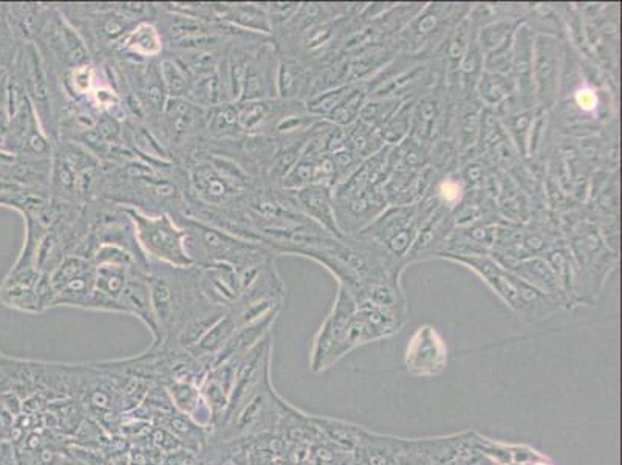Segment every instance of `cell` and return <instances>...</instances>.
<instances>
[{
	"instance_id": "cell-5",
	"label": "cell",
	"mask_w": 622,
	"mask_h": 465,
	"mask_svg": "<svg viewBox=\"0 0 622 465\" xmlns=\"http://www.w3.org/2000/svg\"><path fill=\"white\" fill-rule=\"evenodd\" d=\"M136 242L149 262L170 265V267H191L194 265L187 249V233L169 213H143L129 208Z\"/></svg>"
},
{
	"instance_id": "cell-6",
	"label": "cell",
	"mask_w": 622,
	"mask_h": 465,
	"mask_svg": "<svg viewBox=\"0 0 622 465\" xmlns=\"http://www.w3.org/2000/svg\"><path fill=\"white\" fill-rule=\"evenodd\" d=\"M43 236L25 231L24 246L9 275L0 284V302L7 308L25 313H43L39 287L44 273L38 269L36 252Z\"/></svg>"
},
{
	"instance_id": "cell-4",
	"label": "cell",
	"mask_w": 622,
	"mask_h": 465,
	"mask_svg": "<svg viewBox=\"0 0 622 465\" xmlns=\"http://www.w3.org/2000/svg\"><path fill=\"white\" fill-rule=\"evenodd\" d=\"M53 147V142L44 131L24 88L10 76L7 84V131L2 150L20 157L44 160L51 158Z\"/></svg>"
},
{
	"instance_id": "cell-24",
	"label": "cell",
	"mask_w": 622,
	"mask_h": 465,
	"mask_svg": "<svg viewBox=\"0 0 622 465\" xmlns=\"http://www.w3.org/2000/svg\"><path fill=\"white\" fill-rule=\"evenodd\" d=\"M227 465H232V464H227Z\"/></svg>"
},
{
	"instance_id": "cell-18",
	"label": "cell",
	"mask_w": 622,
	"mask_h": 465,
	"mask_svg": "<svg viewBox=\"0 0 622 465\" xmlns=\"http://www.w3.org/2000/svg\"><path fill=\"white\" fill-rule=\"evenodd\" d=\"M21 43L11 25L7 3H0V68L10 72Z\"/></svg>"
},
{
	"instance_id": "cell-12",
	"label": "cell",
	"mask_w": 622,
	"mask_h": 465,
	"mask_svg": "<svg viewBox=\"0 0 622 465\" xmlns=\"http://www.w3.org/2000/svg\"><path fill=\"white\" fill-rule=\"evenodd\" d=\"M562 49L561 40L550 35H540L533 44V83L540 105L550 109L557 103L559 80H561Z\"/></svg>"
},
{
	"instance_id": "cell-13",
	"label": "cell",
	"mask_w": 622,
	"mask_h": 465,
	"mask_svg": "<svg viewBox=\"0 0 622 465\" xmlns=\"http://www.w3.org/2000/svg\"><path fill=\"white\" fill-rule=\"evenodd\" d=\"M292 201L299 212L310 219L311 223L328 233L332 238H344L338 223H336L335 205H333V191L331 184L311 183L299 190L290 191Z\"/></svg>"
},
{
	"instance_id": "cell-2",
	"label": "cell",
	"mask_w": 622,
	"mask_h": 465,
	"mask_svg": "<svg viewBox=\"0 0 622 465\" xmlns=\"http://www.w3.org/2000/svg\"><path fill=\"white\" fill-rule=\"evenodd\" d=\"M439 258L460 262L480 276L481 282L488 284L491 290L505 302L506 308L516 313L518 320L527 323L550 319L564 306L548 297L547 294L536 289L531 284L524 282L516 273L502 267L499 262L479 254L439 253Z\"/></svg>"
},
{
	"instance_id": "cell-11",
	"label": "cell",
	"mask_w": 622,
	"mask_h": 465,
	"mask_svg": "<svg viewBox=\"0 0 622 465\" xmlns=\"http://www.w3.org/2000/svg\"><path fill=\"white\" fill-rule=\"evenodd\" d=\"M51 287L55 291L53 308L87 309L95 286V265L83 257H67L51 272Z\"/></svg>"
},
{
	"instance_id": "cell-3",
	"label": "cell",
	"mask_w": 622,
	"mask_h": 465,
	"mask_svg": "<svg viewBox=\"0 0 622 465\" xmlns=\"http://www.w3.org/2000/svg\"><path fill=\"white\" fill-rule=\"evenodd\" d=\"M174 217L187 233L188 253L198 267L228 265L237 272H242L274 260L272 250L264 246L246 241L239 236L184 214H177Z\"/></svg>"
},
{
	"instance_id": "cell-8",
	"label": "cell",
	"mask_w": 622,
	"mask_h": 465,
	"mask_svg": "<svg viewBox=\"0 0 622 465\" xmlns=\"http://www.w3.org/2000/svg\"><path fill=\"white\" fill-rule=\"evenodd\" d=\"M283 408L284 402L274 394L270 374H266L237 408L235 416L224 427L217 428V433L225 441L264 434L277 426Z\"/></svg>"
},
{
	"instance_id": "cell-14",
	"label": "cell",
	"mask_w": 622,
	"mask_h": 465,
	"mask_svg": "<svg viewBox=\"0 0 622 465\" xmlns=\"http://www.w3.org/2000/svg\"><path fill=\"white\" fill-rule=\"evenodd\" d=\"M166 51L165 39L155 22H139L115 47L113 55L139 59V61H155Z\"/></svg>"
},
{
	"instance_id": "cell-19",
	"label": "cell",
	"mask_w": 622,
	"mask_h": 465,
	"mask_svg": "<svg viewBox=\"0 0 622 465\" xmlns=\"http://www.w3.org/2000/svg\"><path fill=\"white\" fill-rule=\"evenodd\" d=\"M364 97V88H351L350 94L339 103L336 109L332 110L331 116L327 117L328 120L340 124V127L350 124L357 118L359 110H361Z\"/></svg>"
},
{
	"instance_id": "cell-22",
	"label": "cell",
	"mask_w": 622,
	"mask_h": 465,
	"mask_svg": "<svg viewBox=\"0 0 622 465\" xmlns=\"http://www.w3.org/2000/svg\"><path fill=\"white\" fill-rule=\"evenodd\" d=\"M575 103L583 112H595L596 107H598V94L594 87L581 86L575 92Z\"/></svg>"
},
{
	"instance_id": "cell-21",
	"label": "cell",
	"mask_w": 622,
	"mask_h": 465,
	"mask_svg": "<svg viewBox=\"0 0 622 465\" xmlns=\"http://www.w3.org/2000/svg\"><path fill=\"white\" fill-rule=\"evenodd\" d=\"M265 9L266 16H268L270 27H272V36L274 33L283 29L298 13L301 3H262Z\"/></svg>"
},
{
	"instance_id": "cell-10",
	"label": "cell",
	"mask_w": 622,
	"mask_h": 465,
	"mask_svg": "<svg viewBox=\"0 0 622 465\" xmlns=\"http://www.w3.org/2000/svg\"><path fill=\"white\" fill-rule=\"evenodd\" d=\"M447 360L450 349L436 327L423 324L414 332L405 353V367L412 378H440L446 371Z\"/></svg>"
},
{
	"instance_id": "cell-1",
	"label": "cell",
	"mask_w": 622,
	"mask_h": 465,
	"mask_svg": "<svg viewBox=\"0 0 622 465\" xmlns=\"http://www.w3.org/2000/svg\"><path fill=\"white\" fill-rule=\"evenodd\" d=\"M149 289L157 338L152 346H170L189 321L210 305L200 286L198 265L170 267L149 262Z\"/></svg>"
},
{
	"instance_id": "cell-16",
	"label": "cell",
	"mask_w": 622,
	"mask_h": 465,
	"mask_svg": "<svg viewBox=\"0 0 622 465\" xmlns=\"http://www.w3.org/2000/svg\"><path fill=\"white\" fill-rule=\"evenodd\" d=\"M514 70L517 73L518 91L522 88L524 102L527 103L528 97L533 99V38L527 27L517 29L516 49H514Z\"/></svg>"
},
{
	"instance_id": "cell-15",
	"label": "cell",
	"mask_w": 622,
	"mask_h": 465,
	"mask_svg": "<svg viewBox=\"0 0 622 465\" xmlns=\"http://www.w3.org/2000/svg\"><path fill=\"white\" fill-rule=\"evenodd\" d=\"M313 84L309 65L299 59L280 55L276 76L277 98L306 103L313 95Z\"/></svg>"
},
{
	"instance_id": "cell-9",
	"label": "cell",
	"mask_w": 622,
	"mask_h": 465,
	"mask_svg": "<svg viewBox=\"0 0 622 465\" xmlns=\"http://www.w3.org/2000/svg\"><path fill=\"white\" fill-rule=\"evenodd\" d=\"M421 213L418 206H396L376 217L361 238L375 242L399 261L410 252L421 230Z\"/></svg>"
},
{
	"instance_id": "cell-20",
	"label": "cell",
	"mask_w": 622,
	"mask_h": 465,
	"mask_svg": "<svg viewBox=\"0 0 622 465\" xmlns=\"http://www.w3.org/2000/svg\"><path fill=\"white\" fill-rule=\"evenodd\" d=\"M506 78L502 73H485L480 81L481 99L488 105H498L509 97L511 88L506 83Z\"/></svg>"
},
{
	"instance_id": "cell-23",
	"label": "cell",
	"mask_w": 622,
	"mask_h": 465,
	"mask_svg": "<svg viewBox=\"0 0 622 465\" xmlns=\"http://www.w3.org/2000/svg\"><path fill=\"white\" fill-rule=\"evenodd\" d=\"M439 193L446 204H455V202L460 201L463 194L462 184L453 179L444 180Z\"/></svg>"
},
{
	"instance_id": "cell-7",
	"label": "cell",
	"mask_w": 622,
	"mask_h": 465,
	"mask_svg": "<svg viewBox=\"0 0 622 465\" xmlns=\"http://www.w3.org/2000/svg\"><path fill=\"white\" fill-rule=\"evenodd\" d=\"M357 300L347 287H338L335 302L327 319L321 324L310 353V369L314 374L327 371L350 354L347 331Z\"/></svg>"
},
{
	"instance_id": "cell-17",
	"label": "cell",
	"mask_w": 622,
	"mask_h": 465,
	"mask_svg": "<svg viewBox=\"0 0 622 465\" xmlns=\"http://www.w3.org/2000/svg\"><path fill=\"white\" fill-rule=\"evenodd\" d=\"M160 73L169 98H187L192 86V76L176 55L166 50L160 58Z\"/></svg>"
}]
</instances>
